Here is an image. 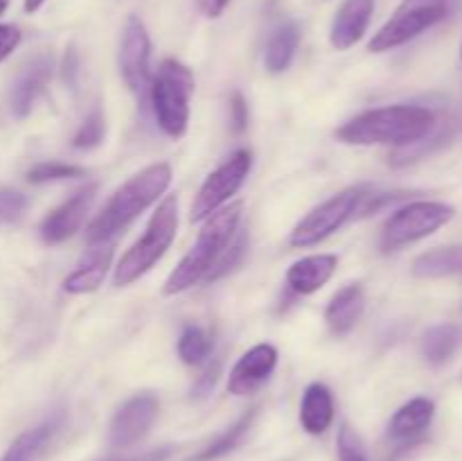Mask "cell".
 Masks as SVG:
<instances>
[{"mask_svg": "<svg viewBox=\"0 0 462 461\" xmlns=\"http://www.w3.org/2000/svg\"><path fill=\"white\" fill-rule=\"evenodd\" d=\"M436 125V113L431 108L418 104H393L359 113L338 127L337 138L346 145H388L402 149L427 138Z\"/></svg>", "mask_w": 462, "mask_h": 461, "instance_id": "1", "label": "cell"}, {"mask_svg": "<svg viewBox=\"0 0 462 461\" xmlns=\"http://www.w3.org/2000/svg\"><path fill=\"white\" fill-rule=\"evenodd\" d=\"M171 183V167L167 163H153L144 167L135 176H131L125 185L116 190L106 206L88 226V244L111 242L122 229L131 224L135 217L143 215L149 206L162 197Z\"/></svg>", "mask_w": 462, "mask_h": 461, "instance_id": "2", "label": "cell"}, {"mask_svg": "<svg viewBox=\"0 0 462 461\" xmlns=\"http://www.w3.org/2000/svg\"><path fill=\"white\" fill-rule=\"evenodd\" d=\"M242 211L244 203L235 202L230 206L219 208L215 215L208 217L206 226L199 233L197 242L192 244L188 253L183 256V260L176 265V269L171 271L170 278L165 280V287L162 292L167 296H174V294L185 292V289L194 287L201 280H208V276L212 274L217 265H219L221 256L228 249V244L233 242L235 233L239 230V221H242Z\"/></svg>", "mask_w": 462, "mask_h": 461, "instance_id": "3", "label": "cell"}, {"mask_svg": "<svg viewBox=\"0 0 462 461\" xmlns=\"http://www.w3.org/2000/svg\"><path fill=\"white\" fill-rule=\"evenodd\" d=\"M176 229H179V199L170 194L156 208L147 229H144L143 238L117 262L116 274H113V285L125 287V285H131L140 276L147 274L165 256L167 249L171 247L176 238Z\"/></svg>", "mask_w": 462, "mask_h": 461, "instance_id": "4", "label": "cell"}, {"mask_svg": "<svg viewBox=\"0 0 462 461\" xmlns=\"http://www.w3.org/2000/svg\"><path fill=\"white\" fill-rule=\"evenodd\" d=\"M194 93V75L185 63L176 59H165L152 77L149 95L153 116L162 134L170 138H180L188 131L189 98Z\"/></svg>", "mask_w": 462, "mask_h": 461, "instance_id": "5", "label": "cell"}, {"mask_svg": "<svg viewBox=\"0 0 462 461\" xmlns=\"http://www.w3.org/2000/svg\"><path fill=\"white\" fill-rule=\"evenodd\" d=\"M462 7V0H402L368 43L370 52H388L447 21Z\"/></svg>", "mask_w": 462, "mask_h": 461, "instance_id": "6", "label": "cell"}, {"mask_svg": "<svg viewBox=\"0 0 462 461\" xmlns=\"http://www.w3.org/2000/svg\"><path fill=\"white\" fill-rule=\"evenodd\" d=\"M456 217L454 206L442 202H411L393 212L382 229V251H395V249L413 244L418 240L429 238L449 224Z\"/></svg>", "mask_w": 462, "mask_h": 461, "instance_id": "7", "label": "cell"}, {"mask_svg": "<svg viewBox=\"0 0 462 461\" xmlns=\"http://www.w3.org/2000/svg\"><path fill=\"white\" fill-rule=\"evenodd\" d=\"M364 197L365 193L361 188H347L320 203L310 215L302 217L296 229L291 230L293 247H314V244H320L329 235L337 233L347 220H352L359 212Z\"/></svg>", "mask_w": 462, "mask_h": 461, "instance_id": "8", "label": "cell"}, {"mask_svg": "<svg viewBox=\"0 0 462 461\" xmlns=\"http://www.w3.org/2000/svg\"><path fill=\"white\" fill-rule=\"evenodd\" d=\"M253 167V154L248 149H237L233 156L226 163H221L208 179L203 181L201 190H199L197 199L192 203V212L189 220L201 221L215 215L235 193L244 185L248 172Z\"/></svg>", "mask_w": 462, "mask_h": 461, "instance_id": "9", "label": "cell"}, {"mask_svg": "<svg viewBox=\"0 0 462 461\" xmlns=\"http://www.w3.org/2000/svg\"><path fill=\"white\" fill-rule=\"evenodd\" d=\"M149 59H152V41H149L147 27L138 16H129L122 30L120 72L125 84L140 102L147 99L149 86H152Z\"/></svg>", "mask_w": 462, "mask_h": 461, "instance_id": "10", "label": "cell"}, {"mask_svg": "<svg viewBox=\"0 0 462 461\" xmlns=\"http://www.w3.org/2000/svg\"><path fill=\"white\" fill-rule=\"evenodd\" d=\"M161 409V400L156 393L143 391L135 393L126 402H122L120 409L113 414L111 428H108V441L113 447H131L143 441L153 428Z\"/></svg>", "mask_w": 462, "mask_h": 461, "instance_id": "11", "label": "cell"}, {"mask_svg": "<svg viewBox=\"0 0 462 461\" xmlns=\"http://www.w3.org/2000/svg\"><path fill=\"white\" fill-rule=\"evenodd\" d=\"M95 194H97V183H90L86 188H81L79 193L72 194L68 202H63L61 206L54 208L50 215H45V220L41 221V240L45 244H61L68 238L79 230V226L84 224L86 215H88L90 206L95 202Z\"/></svg>", "mask_w": 462, "mask_h": 461, "instance_id": "12", "label": "cell"}, {"mask_svg": "<svg viewBox=\"0 0 462 461\" xmlns=\"http://www.w3.org/2000/svg\"><path fill=\"white\" fill-rule=\"evenodd\" d=\"M278 364V351L271 343H257L251 351L239 357L237 364L233 366L228 378V391L233 396H251L255 393Z\"/></svg>", "mask_w": 462, "mask_h": 461, "instance_id": "13", "label": "cell"}, {"mask_svg": "<svg viewBox=\"0 0 462 461\" xmlns=\"http://www.w3.org/2000/svg\"><path fill=\"white\" fill-rule=\"evenodd\" d=\"M52 54L41 52L36 57H32L25 63V68L21 71L18 80L14 81L12 89V111L14 116L25 118L27 113L34 108L36 99L43 93L45 86H48L50 77H52Z\"/></svg>", "mask_w": 462, "mask_h": 461, "instance_id": "14", "label": "cell"}, {"mask_svg": "<svg viewBox=\"0 0 462 461\" xmlns=\"http://www.w3.org/2000/svg\"><path fill=\"white\" fill-rule=\"evenodd\" d=\"M374 0H343L329 30V41L337 50H350L364 39L373 18Z\"/></svg>", "mask_w": 462, "mask_h": 461, "instance_id": "15", "label": "cell"}, {"mask_svg": "<svg viewBox=\"0 0 462 461\" xmlns=\"http://www.w3.org/2000/svg\"><path fill=\"white\" fill-rule=\"evenodd\" d=\"M338 267V258L334 253H316L302 260L293 262L287 271V287L298 296L319 292L323 285L329 283Z\"/></svg>", "mask_w": 462, "mask_h": 461, "instance_id": "16", "label": "cell"}, {"mask_svg": "<svg viewBox=\"0 0 462 461\" xmlns=\"http://www.w3.org/2000/svg\"><path fill=\"white\" fill-rule=\"evenodd\" d=\"M433 414H436V405H433L431 398H413L393 414L391 423H388V438L397 443L415 441V438L427 432Z\"/></svg>", "mask_w": 462, "mask_h": 461, "instance_id": "17", "label": "cell"}, {"mask_svg": "<svg viewBox=\"0 0 462 461\" xmlns=\"http://www.w3.org/2000/svg\"><path fill=\"white\" fill-rule=\"evenodd\" d=\"M364 310H365L364 287L352 283V285H346V287H341L337 294H334L332 301L328 303V310H325V321H328L332 334L343 337V334H347L356 324H359Z\"/></svg>", "mask_w": 462, "mask_h": 461, "instance_id": "18", "label": "cell"}, {"mask_svg": "<svg viewBox=\"0 0 462 461\" xmlns=\"http://www.w3.org/2000/svg\"><path fill=\"white\" fill-rule=\"evenodd\" d=\"M113 258V244L102 242L93 244L90 253L86 256V260L63 280V289L68 294H90L95 289H99V285L106 278V271L111 267Z\"/></svg>", "mask_w": 462, "mask_h": 461, "instance_id": "19", "label": "cell"}, {"mask_svg": "<svg viewBox=\"0 0 462 461\" xmlns=\"http://www.w3.org/2000/svg\"><path fill=\"white\" fill-rule=\"evenodd\" d=\"M334 420V396L323 382H314L305 389L300 402V425L311 437H320Z\"/></svg>", "mask_w": 462, "mask_h": 461, "instance_id": "20", "label": "cell"}, {"mask_svg": "<svg viewBox=\"0 0 462 461\" xmlns=\"http://www.w3.org/2000/svg\"><path fill=\"white\" fill-rule=\"evenodd\" d=\"M63 425V414H52L48 420H43L36 428L23 432L16 441L9 446V450L5 452L3 461H34L41 452L45 450L50 441L54 438V434L61 429Z\"/></svg>", "mask_w": 462, "mask_h": 461, "instance_id": "21", "label": "cell"}, {"mask_svg": "<svg viewBox=\"0 0 462 461\" xmlns=\"http://www.w3.org/2000/svg\"><path fill=\"white\" fill-rule=\"evenodd\" d=\"M298 43H300V30H298L296 23H282V25L275 27L264 50L266 71L273 72V75L287 71L296 57Z\"/></svg>", "mask_w": 462, "mask_h": 461, "instance_id": "22", "label": "cell"}, {"mask_svg": "<svg viewBox=\"0 0 462 461\" xmlns=\"http://www.w3.org/2000/svg\"><path fill=\"white\" fill-rule=\"evenodd\" d=\"M413 274L418 278L462 276V247H440L422 253L413 260Z\"/></svg>", "mask_w": 462, "mask_h": 461, "instance_id": "23", "label": "cell"}, {"mask_svg": "<svg viewBox=\"0 0 462 461\" xmlns=\"http://www.w3.org/2000/svg\"><path fill=\"white\" fill-rule=\"evenodd\" d=\"M462 343V330L456 324H440L422 337V355L429 364L442 366L454 357Z\"/></svg>", "mask_w": 462, "mask_h": 461, "instance_id": "24", "label": "cell"}, {"mask_svg": "<svg viewBox=\"0 0 462 461\" xmlns=\"http://www.w3.org/2000/svg\"><path fill=\"white\" fill-rule=\"evenodd\" d=\"M255 416H257V407H253V409H248L246 414L239 416V419L235 420V423L230 425V428L226 429V432H221L219 437H217L215 441L210 443V446L203 447V450L199 452V455L194 456L192 461H215V459H219V456H224V455H228V452H233L235 447H237L239 443H242V438L246 437V432H248V429H251V425H253V420H255Z\"/></svg>", "mask_w": 462, "mask_h": 461, "instance_id": "25", "label": "cell"}, {"mask_svg": "<svg viewBox=\"0 0 462 461\" xmlns=\"http://www.w3.org/2000/svg\"><path fill=\"white\" fill-rule=\"evenodd\" d=\"M212 339L201 325L188 324L183 325V333L179 337V357L188 366H199L210 357Z\"/></svg>", "mask_w": 462, "mask_h": 461, "instance_id": "26", "label": "cell"}, {"mask_svg": "<svg viewBox=\"0 0 462 461\" xmlns=\"http://www.w3.org/2000/svg\"><path fill=\"white\" fill-rule=\"evenodd\" d=\"M106 134V122H104L102 108L95 107L88 116L84 118V122L79 125L77 134L72 136V147L75 149H93L97 147L104 140Z\"/></svg>", "mask_w": 462, "mask_h": 461, "instance_id": "27", "label": "cell"}, {"mask_svg": "<svg viewBox=\"0 0 462 461\" xmlns=\"http://www.w3.org/2000/svg\"><path fill=\"white\" fill-rule=\"evenodd\" d=\"M84 176V167L70 165V163H39L27 172V181L30 183H50V181H63V179H79Z\"/></svg>", "mask_w": 462, "mask_h": 461, "instance_id": "28", "label": "cell"}, {"mask_svg": "<svg viewBox=\"0 0 462 461\" xmlns=\"http://www.w3.org/2000/svg\"><path fill=\"white\" fill-rule=\"evenodd\" d=\"M337 452L338 461H368L364 441H361L359 434H356L347 423H343L341 429H338Z\"/></svg>", "mask_w": 462, "mask_h": 461, "instance_id": "29", "label": "cell"}, {"mask_svg": "<svg viewBox=\"0 0 462 461\" xmlns=\"http://www.w3.org/2000/svg\"><path fill=\"white\" fill-rule=\"evenodd\" d=\"M246 242H248L246 233L237 230V233H235V238H233V242L228 244V249H226L224 256H221L219 265H217L215 269H212V274L208 276V283H212V280H217V278H221V276H226L230 269H235V267H237L239 262H242L244 251H246Z\"/></svg>", "mask_w": 462, "mask_h": 461, "instance_id": "30", "label": "cell"}, {"mask_svg": "<svg viewBox=\"0 0 462 461\" xmlns=\"http://www.w3.org/2000/svg\"><path fill=\"white\" fill-rule=\"evenodd\" d=\"M27 211V197L14 188H0V221L14 224Z\"/></svg>", "mask_w": 462, "mask_h": 461, "instance_id": "31", "label": "cell"}, {"mask_svg": "<svg viewBox=\"0 0 462 461\" xmlns=\"http://www.w3.org/2000/svg\"><path fill=\"white\" fill-rule=\"evenodd\" d=\"M221 357H217L215 362H210V364L203 369V373L199 375L197 382L192 384V398L194 400H203V398H208L212 393V389L217 387V382H219V375H221Z\"/></svg>", "mask_w": 462, "mask_h": 461, "instance_id": "32", "label": "cell"}, {"mask_svg": "<svg viewBox=\"0 0 462 461\" xmlns=\"http://www.w3.org/2000/svg\"><path fill=\"white\" fill-rule=\"evenodd\" d=\"M230 125L235 134H244L248 129V104L239 90L230 95Z\"/></svg>", "mask_w": 462, "mask_h": 461, "instance_id": "33", "label": "cell"}, {"mask_svg": "<svg viewBox=\"0 0 462 461\" xmlns=\"http://www.w3.org/2000/svg\"><path fill=\"white\" fill-rule=\"evenodd\" d=\"M21 43V30L16 25H0V61L9 57Z\"/></svg>", "mask_w": 462, "mask_h": 461, "instance_id": "34", "label": "cell"}, {"mask_svg": "<svg viewBox=\"0 0 462 461\" xmlns=\"http://www.w3.org/2000/svg\"><path fill=\"white\" fill-rule=\"evenodd\" d=\"M61 75L63 81L68 86H75L77 75H79V54H77L75 48L66 50V57H63V66H61Z\"/></svg>", "mask_w": 462, "mask_h": 461, "instance_id": "35", "label": "cell"}, {"mask_svg": "<svg viewBox=\"0 0 462 461\" xmlns=\"http://www.w3.org/2000/svg\"><path fill=\"white\" fill-rule=\"evenodd\" d=\"M171 452H174V447L162 446V447H156V450L144 452V455L129 456V459H111V461H167L171 456Z\"/></svg>", "mask_w": 462, "mask_h": 461, "instance_id": "36", "label": "cell"}, {"mask_svg": "<svg viewBox=\"0 0 462 461\" xmlns=\"http://www.w3.org/2000/svg\"><path fill=\"white\" fill-rule=\"evenodd\" d=\"M230 5V0H199V7L206 14L208 18H217L226 12V7Z\"/></svg>", "mask_w": 462, "mask_h": 461, "instance_id": "37", "label": "cell"}, {"mask_svg": "<svg viewBox=\"0 0 462 461\" xmlns=\"http://www.w3.org/2000/svg\"><path fill=\"white\" fill-rule=\"evenodd\" d=\"M43 3H45V0H25V12L27 14L39 12V9L43 7Z\"/></svg>", "mask_w": 462, "mask_h": 461, "instance_id": "38", "label": "cell"}, {"mask_svg": "<svg viewBox=\"0 0 462 461\" xmlns=\"http://www.w3.org/2000/svg\"><path fill=\"white\" fill-rule=\"evenodd\" d=\"M7 7H9V0H0V16L7 12Z\"/></svg>", "mask_w": 462, "mask_h": 461, "instance_id": "39", "label": "cell"}, {"mask_svg": "<svg viewBox=\"0 0 462 461\" xmlns=\"http://www.w3.org/2000/svg\"><path fill=\"white\" fill-rule=\"evenodd\" d=\"M460 57H462V50H460Z\"/></svg>", "mask_w": 462, "mask_h": 461, "instance_id": "40", "label": "cell"}]
</instances>
